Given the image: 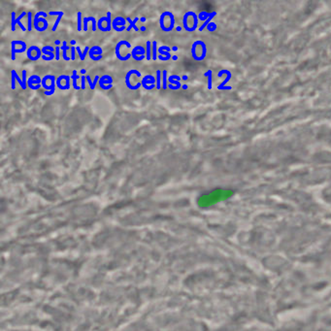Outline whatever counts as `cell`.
Here are the masks:
<instances>
[{"label":"cell","instance_id":"d6a6232c","mask_svg":"<svg viewBox=\"0 0 331 331\" xmlns=\"http://www.w3.org/2000/svg\"><path fill=\"white\" fill-rule=\"evenodd\" d=\"M22 80L23 83V88L22 90H26L27 87V80H26V70H22Z\"/></svg>","mask_w":331,"mask_h":331},{"label":"cell","instance_id":"ba28073f","mask_svg":"<svg viewBox=\"0 0 331 331\" xmlns=\"http://www.w3.org/2000/svg\"><path fill=\"white\" fill-rule=\"evenodd\" d=\"M112 14L111 12H107L106 17H102L97 22V28L103 32L110 31L112 28Z\"/></svg>","mask_w":331,"mask_h":331},{"label":"cell","instance_id":"44dd1931","mask_svg":"<svg viewBox=\"0 0 331 331\" xmlns=\"http://www.w3.org/2000/svg\"><path fill=\"white\" fill-rule=\"evenodd\" d=\"M70 77H71V79H72V86H73V87H74V90H82L81 87H80V86H78V84H77L78 79L80 78V77H79V75H78V73H77V71H76V70H73V73H72V75H71Z\"/></svg>","mask_w":331,"mask_h":331},{"label":"cell","instance_id":"6da1fadb","mask_svg":"<svg viewBox=\"0 0 331 331\" xmlns=\"http://www.w3.org/2000/svg\"><path fill=\"white\" fill-rule=\"evenodd\" d=\"M142 74L140 71L135 70V69H131L125 74V83L127 88H129L131 90H139L140 87H142Z\"/></svg>","mask_w":331,"mask_h":331},{"label":"cell","instance_id":"9a60e30c","mask_svg":"<svg viewBox=\"0 0 331 331\" xmlns=\"http://www.w3.org/2000/svg\"><path fill=\"white\" fill-rule=\"evenodd\" d=\"M125 23H126V19L118 16L113 19L112 28L114 30H116L117 32H121L125 30V29H127L125 27Z\"/></svg>","mask_w":331,"mask_h":331},{"label":"cell","instance_id":"83f0119b","mask_svg":"<svg viewBox=\"0 0 331 331\" xmlns=\"http://www.w3.org/2000/svg\"><path fill=\"white\" fill-rule=\"evenodd\" d=\"M82 12L79 11L77 13V29L78 31H81L83 29V18H82Z\"/></svg>","mask_w":331,"mask_h":331},{"label":"cell","instance_id":"2e32d148","mask_svg":"<svg viewBox=\"0 0 331 331\" xmlns=\"http://www.w3.org/2000/svg\"><path fill=\"white\" fill-rule=\"evenodd\" d=\"M99 87L101 90H108L113 87V79L110 75H103L99 79Z\"/></svg>","mask_w":331,"mask_h":331},{"label":"cell","instance_id":"8d00e7d4","mask_svg":"<svg viewBox=\"0 0 331 331\" xmlns=\"http://www.w3.org/2000/svg\"><path fill=\"white\" fill-rule=\"evenodd\" d=\"M55 48H56V60H59V55H60V53H59V52L61 51L60 50V47L57 46V47H55Z\"/></svg>","mask_w":331,"mask_h":331},{"label":"cell","instance_id":"836d02e7","mask_svg":"<svg viewBox=\"0 0 331 331\" xmlns=\"http://www.w3.org/2000/svg\"><path fill=\"white\" fill-rule=\"evenodd\" d=\"M11 74H13V75L15 76V78H16V80L19 82V86H21V87H22V88H23V83H22V80L21 78L19 77V75H18V73L16 72V70H12V71H11Z\"/></svg>","mask_w":331,"mask_h":331},{"label":"cell","instance_id":"4fadbf2b","mask_svg":"<svg viewBox=\"0 0 331 331\" xmlns=\"http://www.w3.org/2000/svg\"><path fill=\"white\" fill-rule=\"evenodd\" d=\"M132 58L136 61H142L146 58V49L142 46H136L131 51Z\"/></svg>","mask_w":331,"mask_h":331},{"label":"cell","instance_id":"7dc6e473","mask_svg":"<svg viewBox=\"0 0 331 331\" xmlns=\"http://www.w3.org/2000/svg\"><path fill=\"white\" fill-rule=\"evenodd\" d=\"M172 58H173V60H177V59H178V57H177L176 56H173Z\"/></svg>","mask_w":331,"mask_h":331},{"label":"cell","instance_id":"1f68e13d","mask_svg":"<svg viewBox=\"0 0 331 331\" xmlns=\"http://www.w3.org/2000/svg\"><path fill=\"white\" fill-rule=\"evenodd\" d=\"M16 13L15 12H12L11 14V28H12V31H15L16 30Z\"/></svg>","mask_w":331,"mask_h":331},{"label":"cell","instance_id":"30bf717a","mask_svg":"<svg viewBox=\"0 0 331 331\" xmlns=\"http://www.w3.org/2000/svg\"><path fill=\"white\" fill-rule=\"evenodd\" d=\"M42 56H43L42 50L39 49V47H37V46L29 47L26 51V56L29 60H31V61H37L39 58L42 57Z\"/></svg>","mask_w":331,"mask_h":331},{"label":"cell","instance_id":"8992f818","mask_svg":"<svg viewBox=\"0 0 331 331\" xmlns=\"http://www.w3.org/2000/svg\"><path fill=\"white\" fill-rule=\"evenodd\" d=\"M56 87V78L53 75H46L42 78V87L45 90V95L51 96L55 93Z\"/></svg>","mask_w":331,"mask_h":331},{"label":"cell","instance_id":"4316f807","mask_svg":"<svg viewBox=\"0 0 331 331\" xmlns=\"http://www.w3.org/2000/svg\"><path fill=\"white\" fill-rule=\"evenodd\" d=\"M162 87V72L156 70V90H159Z\"/></svg>","mask_w":331,"mask_h":331},{"label":"cell","instance_id":"4dcf8cb0","mask_svg":"<svg viewBox=\"0 0 331 331\" xmlns=\"http://www.w3.org/2000/svg\"><path fill=\"white\" fill-rule=\"evenodd\" d=\"M63 15H64V13H63L62 11H60V13H59V15L57 16V19H56L55 24H53V28H52V30H53V31H56V28H57L58 24H59V22H60V19H61V18H62Z\"/></svg>","mask_w":331,"mask_h":331},{"label":"cell","instance_id":"ffe728a7","mask_svg":"<svg viewBox=\"0 0 331 331\" xmlns=\"http://www.w3.org/2000/svg\"><path fill=\"white\" fill-rule=\"evenodd\" d=\"M138 21H139V18H138V17H137V18H135L134 19H133V21H131V19H130L129 17H127V18H126V22H129V26L127 27L126 30H127V31H130L131 29L133 28L135 31H139L140 29L136 26V22H137Z\"/></svg>","mask_w":331,"mask_h":331},{"label":"cell","instance_id":"ee69618b","mask_svg":"<svg viewBox=\"0 0 331 331\" xmlns=\"http://www.w3.org/2000/svg\"><path fill=\"white\" fill-rule=\"evenodd\" d=\"M172 50H173V51H177V50H178V48H177L176 46H174V47L172 48Z\"/></svg>","mask_w":331,"mask_h":331},{"label":"cell","instance_id":"d6986e66","mask_svg":"<svg viewBox=\"0 0 331 331\" xmlns=\"http://www.w3.org/2000/svg\"><path fill=\"white\" fill-rule=\"evenodd\" d=\"M60 50L62 51V58L64 59V60H65V61L71 60V57L67 56V51L68 50H71V47H68L67 46V42L66 41H63L62 42V46L60 47Z\"/></svg>","mask_w":331,"mask_h":331},{"label":"cell","instance_id":"f35d334b","mask_svg":"<svg viewBox=\"0 0 331 331\" xmlns=\"http://www.w3.org/2000/svg\"><path fill=\"white\" fill-rule=\"evenodd\" d=\"M11 75H12V87H11V88H12V90H15V87H15V82H16V78H15V76L13 75V74H11Z\"/></svg>","mask_w":331,"mask_h":331},{"label":"cell","instance_id":"d4e9b609","mask_svg":"<svg viewBox=\"0 0 331 331\" xmlns=\"http://www.w3.org/2000/svg\"><path fill=\"white\" fill-rule=\"evenodd\" d=\"M157 42L156 41H152V60H156L159 56H157V52H159V49H157Z\"/></svg>","mask_w":331,"mask_h":331},{"label":"cell","instance_id":"f1b7e54d","mask_svg":"<svg viewBox=\"0 0 331 331\" xmlns=\"http://www.w3.org/2000/svg\"><path fill=\"white\" fill-rule=\"evenodd\" d=\"M167 82H168L167 71L166 70H163V71H162V87H163V90H167V87H168Z\"/></svg>","mask_w":331,"mask_h":331},{"label":"cell","instance_id":"bcb514c9","mask_svg":"<svg viewBox=\"0 0 331 331\" xmlns=\"http://www.w3.org/2000/svg\"><path fill=\"white\" fill-rule=\"evenodd\" d=\"M183 88H184V90H186V88H187V86H186V85H183Z\"/></svg>","mask_w":331,"mask_h":331},{"label":"cell","instance_id":"52a82bcc","mask_svg":"<svg viewBox=\"0 0 331 331\" xmlns=\"http://www.w3.org/2000/svg\"><path fill=\"white\" fill-rule=\"evenodd\" d=\"M206 48L205 44L201 41H196L191 46V56L197 61L202 60L205 57Z\"/></svg>","mask_w":331,"mask_h":331},{"label":"cell","instance_id":"ab89813d","mask_svg":"<svg viewBox=\"0 0 331 331\" xmlns=\"http://www.w3.org/2000/svg\"><path fill=\"white\" fill-rule=\"evenodd\" d=\"M170 76H171V77H172L173 79H175V80L179 81V82L181 81V79H182V78L180 77V76H178V75H170Z\"/></svg>","mask_w":331,"mask_h":331},{"label":"cell","instance_id":"3957f363","mask_svg":"<svg viewBox=\"0 0 331 331\" xmlns=\"http://www.w3.org/2000/svg\"><path fill=\"white\" fill-rule=\"evenodd\" d=\"M159 26L164 32H170L175 27V17L171 12L165 11L160 15Z\"/></svg>","mask_w":331,"mask_h":331},{"label":"cell","instance_id":"7bdbcfd3","mask_svg":"<svg viewBox=\"0 0 331 331\" xmlns=\"http://www.w3.org/2000/svg\"><path fill=\"white\" fill-rule=\"evenodd\" d=\"M182 79H183V80H185V81H186V80H187V76H186V75H184V76H183V77H182Z\"/></svg>","mask_w":331,"mask_h":331},{"label":"cell","instance_id":"b9f144b4","mask_svg":"<svg viewBox=\"0 0 331 331\" xmlns=\"http://www.w3.org/2000/svg\"><path fill=\"white\" fill-rule=\"evenodd\" d=\"M55 44H56V47L59 45V44H60V41H59V40H56V42H55Z\"/></svg>","mask_w":331,"mask_h":331},{"label":"cell","instance_id":"74e56055","mask_svg":"<svg viewBox=\"0 0 331 331\" xmlns=\"http://www.w3.org/2000/svg\"><path fill=\"white\" fill-rule=\"evenodd\" d=\"M207 15H208V14H207L206 12H201L199 14V19H205L207 18Z\"/></svg>","mask_w":331,"mask_h":331},{"label":"cell","instance_id":"ac0fdd59","mask_svg":"<svg viewBox=\"0 0 331 331\" xmlns=\"http://www.w3.org/2000/svg\"><path fill=\"white\" fill-rule=\"evenodd\" d=\"M41 50H42V53H43L42 58L44 59V60L50 61V60H53V58H56V56H55V53H53V52H51V51L46 50L45 47H43V48L41 49Z\"/></svg>","mask_w":331,"mask_h":331},{"label":"cell","instance_id":"d590c367","mask_svg":"<svg viewBox=\"0 0 331 331\" xmlns=\"http://www.w3.org/2000/svg\"><path fill=\"white\" fill-rule=\"evenodd\" d=\"M86 79H87V77H86V75H83L82 77H81V88H82V90H85V88H86Z\"/></svg>","mask_w":331,"mask_h":331},{"label":"cell","instance_id":"f6af8a7d","mask_svg":"<svg viewBox=\"0 0 331 331\" xmlns=\"http://www.w3.org/2000/svg\"><path fill=\"white\" fill-rule=\"evenodd\" d=\"M181 29H182V27H180V26H178V27H176V30H178V31H180V30H181Z\"/></svg>","mask_w":331,"mask_h":331},{"label":"cell","instance_id":"277c9868","mask_svg":"<svg viewBox=\"0 0 331 331\" xmlns=\"http://www.w3.org/2000/svg\"><path fill=\"white\" fill-rule=\"evenodd\" d=\"M197 23H198V18L197 15L192 12L189 11L184 15L183 18V27H184L186 31H194L197 27Z\"/></svg>","mask_w":331,"mask_h":331},{"label":"cell","instance_id":"c3c4849f","mask_svg":"<svg viewBox=\"0 0 331 331\" xmlns=\"http://www.w3.org/2000/svg\"><path fill=\"white\" fill-rule=\"evenodd\" d=\"M75 43H76V42H75V40H72V41H71V44H72V45H75Z\"/></svg>","mask_w":331,"mask_h":331},{"label":"cell","instance_id":"5b68a950","mask_svg":"<svg viewBox=\"0 0 331 331\" xmlns=\"http://www.w3.org/2000/svg\"><path fill=\"white\" fill-rule=\"evenodd\" d=\"M48 17V14L40 11L37 12L34 16V21H33V27L35 30L39 31V32H43L45 31L48 28V21L46 19V18Z\"/></svg>","mask_w":331,"mask_h":331},{"label":"cell","instance_id":"681fc988","mask_svg":"<svg viewBox=\"0 0 331 331\" xmlns=\"http://www.w3.org/2000/svg\"><path fill=\"white\" fill-rule=\"evenodd\" d=\"M141 21H142V22H145V21H146V19H145V18H142V19H141Z\"/></svg>","mask_w":331,"mask_h":331},{"label":"cell","instance_id":"e0dca14e","mask_svg":"<svg viewBox=\"0 0 331 331\" xmlns=\"http://www.w3.org/2000/svg\"><path fill=\"white\" fill-rule=\"evenodd\" d=\"M102 49L98 46L90 47V52H88V56L93 61H99L102 58Z\"/></svg>","mask_w":331,"mask_h":331},{"label":"cell","instance_id":"9c48e42d","mask_svg":"<svg viewBox=\"0 0 331 331\" xmlns=\"http://www.w3.org/2000/svg\"><path fill=\"white\" fill-rule=\"evenodd\" d=\"M27 46H26V43L23 42V41H21V40H14L11 42V58L12 60H15L16 59V53H24L27 51Z\"/></svg>","mask_w":331,"mask_h":331},{"label":"cell","instance_id":"7a4b0ae2","mask_svg":"<svg viewBox=\"0 0 331 331\" xmlns=\"http://www.w3.org/2000/svg\"><path fill=\"white\" fill-rule=\"evenodd\" d=\"M131 51H132L131 44L126 40L120 41L115 48L116 56L121 61H127L130 57H132Z\"/></svg>","mask_w":331,"mask_h":331},{"label":"cell","instance_id":"5bb4252c","mask_svg":"<svg viewBox=\"0 0 331 331\" xmlns=\"http://www.w3.org/2000/svg\"><path fill=\"white\" fill-rule=\"evenodd\" d=\"M27 87L32 90H37L42 87V78L38 75H31L27 79Z\"/></svg>","mask_w":331,"mask_h":331},{"label":"cell","instance_id":"7c38bea8","mask_svg":"<svg viewBox=\"0 0 331 331\" xmlns=\"http://www.w3.org/2000/svg\"><path fill=\"white\" fill-rule=\"evenodd\" d=\"M70 79L68 75H60L56 78V87L61 90H67L70 88Z\"/></svg>","mask_w":331,"mask_h":331},{"label":"cell","instance_id":"e575fe53","mask_svg":"<svg viewBox=\"0 0 331 331\" xmlns=\"http://www.w3.org/2000/svg\"><path fill=\"white\" fill-rule=\"evenodd\" d=\"M70 52H71V60H75V57H76V47L75 46H72Z\"/></svg>","mask_w":331,"mask_h":331},{"label":"cell","instance_id":"60d3db41","mask_svg":"<svg viewBox=\"0 0 331 331\" xmlns=\"http://www.w3.org/2000/svg\"><path fill=\"white\" fill-rule=\"evenodd\" d=\"M86 72H87L86 69H81V73L83 74V75H86Z\"/></svg>","mask_w":331,"mask_h":331},{"label":"cell","instance_id":"603a6c76","mask_svg":"<svg viewBox=\"0 0 331 331\" xmlns=\"http://www.w3.org/2000/svg\"><path fill=\"white\" fill-rule=\"evenodd\" d=\"M86 77H87V83H88V85H90V90H94V88H95V86H96V84H97V83H99V79H100V77L98 76V75H96V76H95V78H94V81H93V83H92V81H91V78H90V75H86Z\"/></svg>","mask_w":331,"mask_h":331},{"label":"cell","instance_id":"484cf974","mask_svg":"<svg viewBox=\"0 0 331 331\" xmlns=\"http://www.w3.org/2000/svg\"><path fill=\"white\" fill-rule=\"evenodd\" d=\"M152 41L146 42V59L148 61L152 59Z\"/></svg>","mask_w":331,"mask_h":331},{"label":"cell","instance_id":"cb8c5ba5","mask_svg":"<svg viewBox=\"0 0 331 331\" xmlns=\"http://www.w3.org/2000/svg\"><path fill=\"white\" fill-rule=\"evenodd\" d=\"M33 21L34 16L31 11L27 12V31H31L33 28Z\"/></svg>","mask_w":331,"mask_h":331},{"label":"cell","instance_id":"8fae6325","mask_svg":"<svg viewBox=\"0 0 331 331\" xmlns=\"http://www.w3.org/2000/svg\"><path fill=\"white\" fill-rule=\"evenodd\" d=\"M142 87L147 90H152L156 87V78L152 75H146L142 78Z\"/></svg>","mask_w":331,"mask_h":331},{"label":"cell","instance_id":"7402d4cb","mask_svg":"<svg viewBox=\"0 0 331 331\" xmlns=\"http://www.w3.org/2000/svg\"><path fill=\"white\" fill-rule=\"evenodd\" d=\"M90 47H86V48H85V51L82 52L80 47H78V46L76 47V52H77V53L79 55V56H80V59H81L82 61H84V60H85V59H86V56H87V55H88V52H90Z\"/></svg>","mask_w":331,"mask_h":331},{"label":"cell","instance_id":"f546056e","mask_svg":"<svg viewBox=\"0 0 331 331\" xmlns=\"http://www.w3.org/2000/svg\"><path fill=\"white\" fill-rule=\"evenodd\" d=\"M159 56H161L162 57L167 58L168 60H169V59L171 58V55H170V53H169V52H167V51H165V50H163V48H162V46L159 48Z\"/></svg>","mask_w":331,"mask_h":331}]
</instances>
